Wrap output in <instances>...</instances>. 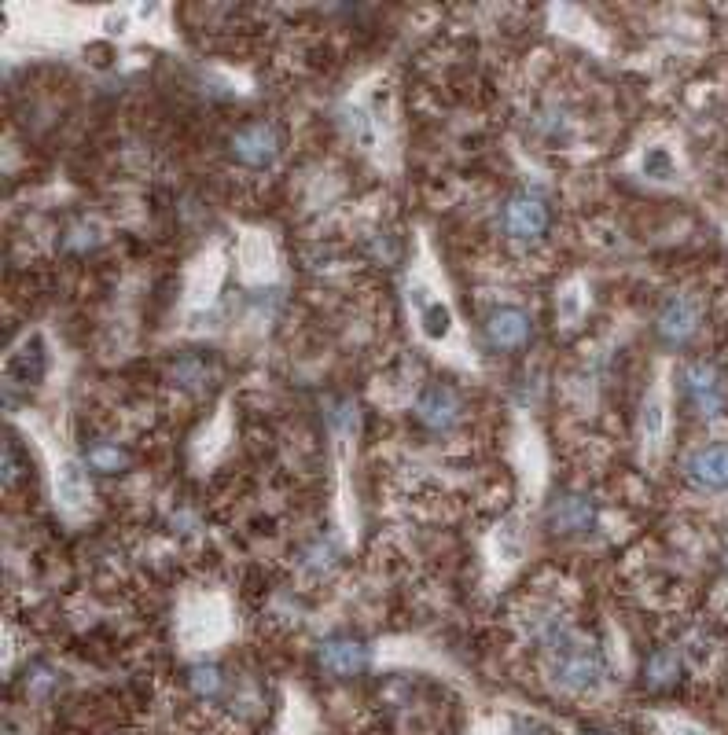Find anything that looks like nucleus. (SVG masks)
I'll return each instance as SVG.
<instances>
[{"mask_svg":"<svg viewBox=\"0 0 728 735\" xmlns=\"http://www.w3.org/2000/svg\"><path fill=\"white\" fill-rule=\"evenodd\" d=\"M232 155L251 170H262L280 155V129L273 122H251L232 136Z\"/></svg>","mask_w":728,"mask_h":735,"instance_id":"nucleus-6","label":"nucleus"},{"mask_svg":"<svg viewBox=\"0 0 728 735\" xmlns=\"http://www.w3.org/2000/svg\"><path fill=\"white\" fill-rule=\"evenodd\" d=\"M644 434L651 438V445L662 438V405L659 401H648V408H644Z\"/></svg>","mask_w":728,"mask_h":735,"instance_id":"nucleus-19","label":"nucleus"},{"mask_svg":"<svg viewBox=\"0 0 728 735\" xmlns=\"http://www.w3.org/2000/svg\"><path fill=\"white\" fill-rule=\"evenodd\" d=\"M684 394L692 401V408L699 416L714 419L721 416V408L728 405V386L725 375L717 372L710 361H692L684 368Z\"/></svg>","mask_w":728,"mask_h":735,"instance_id":"nucleus-3","label":"nucleus"},{"mask_svg":"<svg viewBox=\"0 0 728 735\" xmlns=\"http://www.w3.org/2000/svg\"><path fill=\"white\" fill-rule=\"evenodd\" d=\"M317 662H320V669H328L331 677H357V673H364V669H368V662H372V651H368V644H364V640H357V636L331 633V636H324V640H320Z\"/></svg>","mask_w":728,"mask_h":735,"instance_id":"nucleus-4","label":"nucleus"},{"mask_svg":"<svg viewBox=\"0 0 728 735\" xmlns=\"http://www.w3.org/2000/svg\"><path fill=\"white\" fill-rule=\"evenodd\" d=\"M670 735H706V732H703V728H695V724L670 721Z\"/></svg>","mask_w":728,"mask_h":735,"instance_id":"nucleus-22","label":"nucleus"},{"mask_svg":"<svg viewBox=\"0 0 728 735\" xmlns=\"http://www.w3.org/2000/svg\"><path fill=\"white\" fill-rule=\"evenodd\" d=\"M684 478L695 489L706 493H725L728 489V441H714V445H699L684 460Z\"/></svg>","mask_w":728,"mask_h":735,"instance_id":"nucleus-5","label":"nucleus"},{"mask_svg":"<svg viewBox=\"0 0 728 735\" xmlns=\"http://www.w3.org/2000/svg\"><path fill=\"white\" fill-rule=\"evenodd\" d=\"M416 412H420V419L427 423V427L438 430V434H445V430L456 427V419H460L464 405H460V394H456L453 386L431 383L420 394V405H416Z\"/></svg>","mask_w":728,"mask_h":735,"instance_id":"nucleus-8","label":"nucleus"},{"mask_svg":"<svg viewBox=\"0 0 728 735\" xmlns=\"http://www.w3.org/2000/svg\"><path fill=\"white\" fill-rule=\"evenodd\" d=\"M578 287H570V291L567 294H563V317H567V320H574V317H578Z\"/></svg>","mask_w":728,"mask_h":735,"instance_id":"nucleus-21","label":"nucleus"},{"mask_svg":"<svg viewBox=\"0 0 728 735\" xmlns=\"http://www.w3.org/2000/svg\"><path fill=\"white\" fill-rule=\"evenodd\" d=\"M695 324H699V317H695V306L688 302V298H681V294H670L666 302H662L659 309V335L670 346H684V342L695 335Z\"/></svg>","mask_w":728,"mask_h":735,"instance_id":"nucleus-9","label":"nucleus"},{"mask_svg":"<svg viewBox=\"0 0 728 735\" xmlns=\"http://www.w3.org/2000/svg\"><path fill=\"white\" fill-rule=\"evenodd\" d=\"M423 331L431 335V339H445V331H449V309L442 302H434V306L423 309Z\"/></svg>","mask_w":728,"mask_h":735,"instance_id":"nucleus-18","label":"nucleus"},{"mask_svg":"<svg viewBox=\"0 0 728 735\" xmlns=\"http://www.w3.org/2000/svg\"><path fill=\"white\" fill-rule=\"evenodd\" d=\"M243 265H247V272H273V243L265 236H258V232H251V236L243 239Z\"/></svg>","mask_w":728,"mask_h":735,"instance_id":"nucleus-14","label":"nucleus"},{"mask_svg":"<svg viewBox=\"0 0 728 735\" xmlns=\"http://www.w3.org/2000/svg\"><path fill=\"white\" fill-rule=\"evenodd\" d=\"M515 732H530V735H556L545 721H534V717H512Z\"/></svg>","mask_w":728,"mask_h":735,"instance_id":"nucleus-20","label":"nucleus"},{"mask_svg":"<svg viewBox=\"0 0 728 735\" xmlns=\"http://www.w3.org/2000/svg\"><path fill=\"white\" fill-rule=\"evenodd\" d=\"M548 522L563 533H581L596 526V504L589 497H578V493H567L559 497L552 508H548Z\"/></svg>","mask_w":728,"mask_h":735,"instance_id":"nucleus-10","label":"nucleus"},{"mask_svg":"<svg viewBox=\"0 0 728 735\" xmlns=\"http://www.w3.org/2000/svg\"><path fill=\"white\" fill-rule=\"evenodd\" d=\"M59 497H63V504H70V508H78L81 500L89 497V478H85V467L74 464V460H67V464L59 467Z\"/></svg>","mask_w":728,"mask_h":735,"instance_id":"nucleus-11","label":"nucleus"},{"mask_svg":"<svg viewBox=\"0 0 728 735\" xmlns=\"http://www.w3.org/2000/svg\"><path fill=\"white\" fill-rule=\"evenodd\" d=\"M530 335H534V324H530L523 309L497 306L486 317V342L497 346V350H519V346L530 342Z\"/></svg>","mask_w":728,"mask_h":735,"instance_id":"nucleus-7","label":"nucleus"},{"mask_svg":"<svg viewBox=\"0 0 728 735\" xmlns=\"http://www.w3.org/2000/svg\"><path fill=\"white\" fill-rule=\"evenodd\" d=\"M548 677L567 695H589L603 684V662L589 644H581L574 636L556 655H548Z\"/></svg>","mask_w":728,"mask_h":735,"instance_id":"nucleus-1","label":"nucleus"},{"mask_svg":"<svg viewBox=\"0 0 728 735\" xmlns=\"http://www.w3.org/2000/svg\"><path fill=\"white\" fill-rule=\"evenodd\" d=\"M644 677H648L651 688H670V684H677V677H681V658L673 655L670 647H662V651H655V655L648 658Z\"/></svg>","mask_w":728,"mask_h":735,"instance_id":"nucleus-12","label":"nucleus"},{"mask_svg":"<svg viewBox=\"0 0 728 735\" xmlns=\"http://www.w3.org/2000/svg\"><path fill=\"white\" fill-rule=\"evenodd\" d=\"M640 166H644V173L655 177V181H673V177H677V162H673V155L666 147H651L648 155L640 159Z\"/></svg>","mask_w":728,"mask_h":735,"instance_id":"nucleus-15","label":"nucleus"},{"mask_svg":"<svg viewBox=\"0 0 728 735\" xmlns=\"http://www.w3.org/2000/svg\"><path fill=\"white\" fill-rule=\"evenodd\" d=\"M89 464L100 467V471H122V467L129 464V456L122 453V449L107 445V441H96V445L89 449Z\"/></svg>","mask_w":728,"mask_h":735,"instance_id":"nucleus-16","label":"nucleus"},{"mask_svg":"<svg viewBox=\"0 0 728 735\" xmlns=\"http://www.w3.org/2000/svg\"><path fill=\"white\" fill-rule=\"evenodd\" d=\"M504 232L519 247H534L548 232V203L534 192H519L504 203Z\"/></svg>","mask_w":728,"mask_h":735,"instance_id":"nucleus-2","label":"nucleus"},{"mask_svg":"<svg viewBox=\"0 0 728 735\" xmlns=\"http://www.w3.org/2000/svg\"><path fill=\"white\" fill-rule=\"evenodd\" d=\"M188 688L195 699H217L225 691V673H221V666H195L188 673Z\"/></svg>","mask_w":728,"mask_h":735,"instance_id":"nucleus-13","label":"nucleus"},{"mask_svg":"<svg viewBox=\"0 0 728 735\" xmlns=\"http://www.w3.org/2000/svg\"><path fill=\"white\" fill-rule=\"evenodd\" d=\"M19 375H23V379H30V383H37V379L45 375V353H41V339H30L26 353H19Z\"/></svg>","mask_w":728,"mask_h":735,"instance_id":"nucleus-17","label":"nucleus"}]
</instances>
